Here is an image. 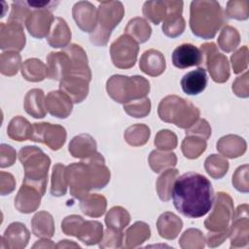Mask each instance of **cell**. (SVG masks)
<instances>
[{
  "label": "cell",
  "instance_id": "obj_22",
  "mask_svg": "<svg viewBox=\"0 0 249 249\" xmlns=\"http://www.w3.org/2000/svg\"><path fill=\"white\" fill-rule=\"evenodd\" d=\"M47 68L48 78L60 82L69 75L71 60L63 50L61 52H51L47 56Z\"/></svg>",
  "mask_w": 249,
  "mask_h": 249
},
{
  "label": "cell",
  "instance_id": "obj_4",
  "mask_svg": "<svg viewBox=\"0 0 249 249\" xmlns=\"http://www.w3.org/2000/svg\"><path fill=\"white\" fill-rule=\"evenodd\" d=\"M158 115L162 122L174 124L177 127L187 129L198 120L200 112L189 100L172 94L160 100L158 106Z\"/></svg>",
  "mask_w": 249,
  "mask_h": 249
},
{
  "label": "cell",
  "instance_id": "obj_15",
  "mask_svg": "<svg viewBox=\"0 0 249 249\" xmlns=\"http://www.w3.org/2000/svg\"><path fill=\"white\" fill-rule=\"evenodd\" d=\"M54 18L50 10H33L25 21V26L29 34L37 39L48 37Z\"/></svg>",
  "mask_w": 249,
  "mask_h": 249
},
{
  "label": "cell",
  "instance_id": "obj_29",
  "mask_svg": "<svg viewBox=\"0 0 249 249\" xmlns=\"http://www.w3.org/2000/svg\"><path fill=\"white\" fill-rule=\"evenodd\" d=\"M183 228V221L172 212H164L160 215L157 221V229L160 237L173 240Z\"/></svg>",
  "mask_w": 249,
  "mask_h": 249
},
{
  "label": "cell",
  "instance_id": "obj_39",
  "mask_svg": "<svg viewBox=\"0 0 249 249\" xmlns=\"http://www.w3.org/2000/svg\"><path fill=\"white\" fill-rule=\"evenodd\" d=\"M32 133V124L23 117L16 116L14 117L7 127L8 136L15 141H25L30 139Z\"/></svg>",
  "mask_w": 249,
  "mask_h": 249
},
{
  "label": "cell",
  "instance_id": "obj_50",
  "mask_svg": "<svg viewBox=\"0 0 249 249\" xmlns=\"http://www.w3.org/2000/svg\"><path fill=\"white\" fill-rule=\"evenodd\" d=\"M151 106V100L148 97H143L124 104V110L127 115L139 119L150 114Z\"/></svg>",
  "mask_w": 249,
  "mask_h": 249
},
{
  "label": "cell",
  "instance_id": "obj_47",
  "mask_svg": "<svg viewBox=\"0 0 249 249\" xmlns=\"http://www.w3.org/2000/svg\"><path fill=\"white\" fill-rule=\"evenodd\" d=\"M21 56L18 52L7 51L0 55V72L5 76H15L21 69Z\"/></svg>",
  "mask_w": 249,
  "mask_h": 249
},
{
  "label": "cell",
  "instance_id": "obj_16",
  "mask_svg": "<svg viewBox=\"0 0 249 249\" xmlns=\"http://www.w3.org/2000/svg\"><path fill=\"white\" fill-rule=\"evenodd\" d=\"M30 238V232L24 224L14 222L8 226L1 236V249H23Z\"/></svg>",
  "mask_w": 249,
  "mask_h": 249
},
{
  "label": "cell",
  "instance_id": "obj_18",
  "mask_svg": "<svg viewBox=\"0 0 249 249\" xmlns=\"http://www.w3.org/2000/svg\"><path fill=\"white\" fill-rule=\"evenodd\" d=\"M90 80L75 75H68L59 82V89L67 94L73 103L83 102L89 90Z\"/></svg>",
  "mask_w": 249,
  "mask_h": 249
},
{
  "label": "cell",
  "instance_id": "obj_53",
  "mask_svg": "<svg viewBox=\"0 0 249 249\" xmlns=\"http://www.w3.org/2000/svg\"><path fill=\"white\" fill-rule=\"evenodd\" d=\"M31 12L32 9L27 5L26 1H15L12 3V11L7 21H15L23 24Z\"/></svg>",
  "mask_w": 249,
  "mask_h": 249
},
{
  "label": "cell",
  "instance_id": "obj_30",
  "mask_svg": "<svg viewBox=\"0 0 249 249\" xmlns=\"http://www.w3.org/2000/svg\"><path fill=\"white\" fill-rule=\"evenodd\" d=\"M207 75L205 69L198 67L190 71L181 79V87L183 91L188 95H197L202 92L207 86Z\"/></svg>",
  "mask_w": 249,
  "mask_h": 249
},
{
  "label": "cell",
  "instance_id": "obj_57",
  "mask_svg": "<svg viewBox=\"0 0 249 249\" xmlns=\"http://www.w3.org/2000/svg\"><path fill=\"white\" fill-rule=\"evenodd\" d=\"M185 133L186 135H195L207 140L211 135V126L205 119H198L192 126L186 129Z\"/></svg>",
  "mask_w": 249,
  "mask_h": 249
},
{
  "label": "cell",
  "instance_id": "obj_37",
  "mask_svg": "<svg viewBox=\"0 0 249 249\" xmlns=\"http://www.w3.org/2000/svg\"><path fill=\"white\" fill-rule=\"evenodd\" d=\"M21 75L29 82L37 83L45 80L48 77L47 65L38 58H28L21 65Z\"/></svg>",
  "mask_w": 249,
  "mask_h": 249
},
{
  "label": "cell",
  "instance_id": "obj_41",
  "mask_svg": "<svg viewBox=\"0 0 249 249\" xmlns=\"http://www.w3.org/2000/svg\"><path fill=\"white\" fill-rule=\"evenodd\" d=\"M151 135L150 127L144 124H135L128 126L124 133V140L132 147L145 145Z\"/></svg>",
  "mask_w": 249,
  "mask_h": 249
},
{
  "label": "cell",
  "instance_id": "obj_44",
  "mask_svg": "<svg viewBox=\"0 0 249 249\" xmlns=\"http://www.w3.org/2000/svg\"><path fill=\"white\" fill-rule=\"evenodd\" d=\"M206 140L195 135H186L181 144L182 153L189 160L197 159L206 150Z\"/></svg>",
  "mask_w": 249,
  "mask_h": 249
},
{
  "label": "cell",
  "instance_id": "obj_26",
  "mask_svg": "<svg viewBox=\"0 0 249 249\" xmlns=\"http://www.w3.org/2000/svg\"><path fill=\"white\" fill-rule=\"evenodd\" d=\"M217 151L225 158L235 159L242 156L247 149V143L241 136L228 134L221 137L216 144Z\"/></svg>",
  "mask_w": 249,
  "mask_h": 249
},
{
  "label": "cell",
  "instance_id": "obj_3",
  "mask_svg": "<svg viewBox=\"0 0 249 249\" xmlns=\"http://www.w3.org/2000/svg\"><path fill=\"white\" fill-rule=\"evenodd\" d=\"M18 160L24 169L22 183L38 189L44 196L48 183V171L51 159L36 146L22 147L18 152Z\"/></svg>",
  "mask_w": 249,
  "mask_h": 249
},
{
  "label": "cell",
  "instance_id": "obj_60",
  "mask_svg": "<svg viewBox=\"0 0 249 249\" xmlns=\"http://www.w3.org/2000/svg\"><path fill=\"white\" fill-rule=\"evenodd\" d=\"M17 158L16 150L7 144H1L0 146V166L1 168L12 166Z\"/></svg>",
  "mask_w": 249,
  "mask_h": 249
},
{
  "label": "cell",
  "instance_id": "obj_6",
  "mask_svg": "<svg viewBox=\"0 0 249 249\" xmlns=\"http://www.w3.org/2000/svg\"><path fill=\"white\" fill-rule=\"evenodd\" d=\"M124 16V8L120 1H102L97 8V25L89 33V40L95 46H106L112 31Z\"/></svg>",
  "mask_w": 249,
  "mask_h": 249
},
{
  "label": "cell",
  "instance_id": "obj_32",
  "mask_svg": "<svg viewBox=\"0 0 249 249\" xmlns=\"http://www.w3.org/2000/svg\"><path fill=\"white\" fill-rule=\"evenodd\" d=\"M45 94L41 89H32L24 96L23 107L25 112L35 119H43L47 114Z\"/></svg>",
  "mask_w": 249,
  "mask_h": 249
},
{
  "label": "cell",
  "instance_id": "obj_5",
  "mask_svg": "<svg viewBox=\"0 0 249 249\" xmlns=\"http://www.w3.org/2000/svg\"><path fill=\"white\" fill-rule=\"evenodd\" d=\"M106 90L114 101L125 104L131 100L146 97L150 92V83L142 76L117 74L107 80Z\"/></svg>",
  "mask_w": 249,
  "mask_h": 249
},
{
  "label": "cell",
  "instance_id": "obj_19",
  "mask_svg": "<svg viewBox=\"0 0 249 249\" xmlns=\"http://www.w3.org/2000/svg\"><path fill=\"white\" fill-rule=\"evenodd\" d=\"M42 196L43 195L38 189L22 183L15 197V207L20 213H32L39 208Z\"/></svg>",
  "mask_w": 249,
  "mask_h": 249
},
{
  "label": "cell",
  "instance_id": "obj_31",
  "mask_svg": "<svg viewBox=\"0 0 249 249\" xmlns=\"http://www.w3.org/2000/svg\"><path fill=\"white\" fill-rule=\"evenodd\" d=\"M151 236L149 225L143 221H137L124 232V248H136L142 245Z\"/></svg>",
  "mask_w": 249,
  "mask_h": 249
},
{
  "label": "cell",
  "instance_id": "obj_2",
  "mask_svg": "<svg viewBox=\"0 0 249 249\" xmlns=\"http://www.w3.org/2000/svg\"><path fill=\"white\" fill-rule=\"evenodd\" d=\"M226 22V15L217 1L199 0L191 3L190 27L196 37L212 39Z\"/></svg>",
  "mask_w": 249,
  "mask_h": 249
},
{
  "label": "cell",
  "instance_id": "obj_63",
  "mask_svg": "<svg viewBox=\"0 0 249 249\" xmlns=\"http://www.w3.org/2000/svg\"><path fill=\"white\" fill-rule=\"evenodd\" d=\"M55 245L49 240V238H44L41 240H38L33 246L32 248H54Z\"/></svg>",
  "mask_w": 249,
  "mask_h": 249
},
{
  "label": "cell",
  "instance_id": "obj_11",
  "mask_svg": "<svg viewBox=\"0 0 249 249\" xmlns=\"http://www.w3.org/2000/svg\"><path fill=\"white\" fill-rule=\"evenodd\" d=\"M66 137V130L60 124H53L50 123L32 124L30 140L43 143L53 151L59 150L64 145Z\"/></svg>",
  "mask_w": 249,
  "mask_h": 249
},
{
  "label": "cell",
  "instance_id": "obj_8",
  "mask_svg": "<svg viewBox=\"0 0 249 249\" xmlns=\"http://www.w3.org/2000/svg\"><path fill=\"white\" fill-rule=\"evenodd\" d=\"M201 60L199 66L208 70L211 79L219 84L225 83L229 80L230 63L227 56L218 52V48L215 43H204L199 48Z\"/></svg>",
  "mask_w": 249,
  "mask_h": 249
},
{
  "label": "cell",
  "instance_id": "obj_34",
  "mask_svg": "<svg viewBox=\"0 0 249 249\" xmlns=\"http://www.w3.org/2000/svg\"><path fill=\"white\" fill-rule=\"evenodd\" d=\"M32 232L37 237L51 238L54 233V221L51 213L47 211L37 212L31 220Z\"/></svg>",
  "mask_w": 249,
  "mask_h": 249
},
{
  "label": "cell",
  "instance_id": "obj_62",
  "mask_svg": "<svg viewBox=\"0 0 249 249\" xmlns=\"http://www.w3.org/2000/svg\"><path fill=\"white\" fill-rule=\"evenodd\" d=\"M229 237V232H210L208 231L206 234L205 241L207 245L211 248L217 247L221 245L227 238Z\"/></svg>",
  "mask_w": 249,
  "mask_h": 249
},
{
  "label": "cell",
  "instance_id": "obj_27",
  "mask_svg": "<svg viewBox=\"0 0 249 249\" xmlns=\"http://www.w3.org/2000/svg\"><path fill=\"white\" fill-rule=\"evenodd\" d=\"M96 148V141L90 134L81 133L72 138L68 151L73 158L84 160L95 154L97 152Z\"/></svg>",
  "mask_w": 249,
  "mask_h": 249
},
{
  "label": "cell",
  "instance_id": "obj_56",
  "mask_svg": "<svg viewBox=\"0 0 249 249\" xmlns=\"http://www.w3.org/2000/svg\"><path fill=\"white\" fill-rule=\"evenodd\" d=\"M231 62L233 73L239 74L246 71L248 66V47L242 46L231 56Z\"/></svg>",
  "mask_w": 249,
  "mask_h": 249
},
{
  "label": "cell",
  "instance_id": "obj_17",
  "mask_svg": "<svg viewBox=\"0 0 249 249\" xmlns=\"http://www.w3.org/2000/svg\"><path fill=\"white\" fill-rule=\"evenodd\" d=\"M73 18L84 32L91 33L97 25V9L89 1H79L72 8Z\"/></svg>",
  "mask_w": 249,
  "mask_h": 249
},
{
  "label": "cell",
  "instance_id": "obj_1",
  "mask_svg": "<svg viewBox=\"0 0 249 249\" xmlns=\"http://www.w3.org/2000/svg\"><path fill=\"white\" fill-rule=\"evenodd\" d=\"M171 197L176 210L187 218L196 219L206 215L214 202L211 182L196 172H186L174 182Z\"/></svg>",
  "mask_w": 249,
  "mask_h": 249
},
{
  "label": "cell",
  "instance_id": "obj_59",
  "mask_svg": "<svg viewBox=\"0 0 249 249\" xmlns=\"http://www.w3.org/2000/svg\"><path fill=\"white\" fill-rule=\"evenodd\" d=\"M249 73L245 71L244 74L238 76L234 82L232 83L231 89L233 93L241 98H247L249 96V81H248Z\"/></svg>",
  "mask_w": 249,
  "mask_h": 249
},
{
  "label": "cell",
  "instance_id": "obj_9",
  "mask_svg": "<svg viewBox=\"0 0 249 249\" xmlns=\"http://www.w3.org/2000/svg\"><path fill=\"white\" fill-rule=\"evenodd\" d=\"M139 53V45L130 36L121 35L110 47L113 64L120 69H129L134 66Z\"/></svg>",
  "mask_w": 249,
  "mask_h": 249
},
{
  "label": "cell",
  "instance_id": "obj_48",
  "mask_svg": "<svg viewBox=\"0 0 249 249\" xmlns=\"http://www.w3.org/2000/svg\"><path fill=\"white\" fill-rule=\"evenodd\" d=\"M142 12L146 18L158 25L166 16V3L165 1H147L143 5Z\"/></svg>",
  "mask_w": 249,
  "mask_h": 249
},
{
  "label": "cell",
  "instance_id": "obj_43",
  "mask_svg": "<svg viewBox=\"0 0 249 249\" xmlns=\"http://www.w3.org/2000/svg\"><path fill=\"white\" fill-rule=\"evenodd\" d=\"M67 178H66V166L58 162L53 167L52 183L50 193L53 196H62L67 192Z\"/></svg>",
  "mask_w": 249,
  "mask_h": 249
},
{
  "label": "cell",
  "instance_id": "obj_14",
  "mask_svg": "<svg viewBox=\"0 0 249 249\" xmlns=\"http://www.w3.org/2000/svg\"><path fill=\"white\" fill-rule=\"evenodd\" d=\"M167 12L162 20V32L169 38H176L185 30V19L182 17V1H165Z\"/></svg>",
  "mask_w": 249,
  "mask_h": 249
},
{
  "label": "cell",
  "instance_id": "obj_24",
  "mask_svg": "<svg viewBox=\"0 0 249 249\" xmlns=\"http://www.w3.org/2000/svg\"><path fill=\"white\" fill-rule=\"evenodd\" d=\"M200 60V51L193 44H182L172 53V63L179 69H186L191 66H199Z\"/></svg>",
  "mask_w": 249,
  "mask_h": 249
},
{
  "label": "cell",
  "instance_id": "obj_54",
  "mask_svg": "<svg viewBox=\"0 0 249 249\" xmlns=\"http://www.w3.org/2000/svg\"><path fill=\"white\" fill-rule=\"evenodd\" d=\"M249 165L243 164L236 168L232 175V186L240 193L247 194L249 192V179H248Z\"/></svg>",
  "mask_w": 249,
  "mask_h": 249
},
{
  "label": "cell",
  "instance_id": "obj_51",
  "mask_svg": "<svg viewBox=\"0 0 249 249\" xmlns=\"http://www.w3.org/2000/svg\"><path fill=\"white\" fill-rule=\"evenodd\" d=\"M224 13L230 18L245 20L249 18V2L247 0L229 1Z\"/></svg>",
  "mask_w": 249,
  "mask_h": 249
},
{
  "label": "cell",
  "instance_id": "obj_10",
  "mask_svg": "<svg viewBox=\"0 0 249 249\" xmlns=\"http://www.w3.org/2000/svg\"><path fill=\"white\" fill-rule=\"evenodd\" d=\"M66 178L70 195L77 199H82L92 189L89 169L83 160L66 166Z\"/></svg>",
  "mask_w": 249,
  "mask_h": 249
},
{
  "label": "cell",
  "instance_id": "obj_12",
  "mask_svg": "<svg viewBox=\"0 0 249 249\" xmlns=\"http://www.w3.org/2000/svg\"><path fill=\"white\" fill-rule=\"evenodd\" d=\"M249 206L244 203L238 205L233 211L231 223L230 226L229 237L231 239V248H244L249 243Z\"/></svg>",
  "mask_w": 249,
  "mask_h": 249
},
{
  "label": "cell",
  "instance_id": "obj_45",
  "mask_svg": "<svg viewBox=\"0 0 249 249\" xmlns=\"http://www.w3.org/2000/svg\"><path fill=\"white\" fill-rule=\"evenodd\" d=\"M204 168L207 174L213 179H221L229 170V161L223 156L212 154L206 158Z\"/></svg>",
  "mask_w": 249,
  "mask_h": 249
},
{
  "label": "cell",
  "instance_id": "obj_36",
  "mask_svg": "<svg viewBox=\"0 0 249 249\" xmlns=\"http://www.w3.org/2000/svg\"><path fill=\"white\" fill-rule=\"evenodd\" d=\"M124 34L130 36L138 44H142L150 39L152 28L145 18L136 17L127 22Z\"/></svg>",
  "mask_w": 249,
  "mask_h": 249
},
{
  "label": "cell",
  "instance_id": "obj_33",
  "mask_svg": "<svg viewBox=\"0 0 249 249\" xmlns=\"http://www.w3.org/2000/svg\"><path fill=\"white\" fill-rule=\"evenodd\" d=\"M80 200L81 211L89 217L98 218L106 211L107 199L102 195L88 194Z\"/></svg>",
  "mask_w": 249,
  "mask_h": 249
},
{
  "label": "cell",
  "instance_id": "obj_35",
  "mask_svg": "<svg viewBox=\"0 0 249 249\" xmlns=\"http://www.w3.org/2000/svg\"><path fill=\"white\" fill-rule=\"evenodd\" d=\"M103 226L98 221H84L80 226L76 237L86 245L99 243L103 237Z\"/></svg>",
  "mask_w": 249,
  "mask_h": 249
},
{
  "label": "cell",
  "instance_id": "obj_7",
  "mask_svg": "<svg viewBox=\"0 0 249 249\" xmlns=\"http://www.w3.org/2000/svg\"><path fill=\"white\" fill-rule=\"evenodd\" d=\"M213 208L204 221V226L210 232H229L233 215V201L225 192H218L214 197Z\"/></svg>",
  "mask_w": 249,
  "mask_h": 249
},
{
  "label": "cell",
  "instance_id": "obj_38",
  "mask_svg": "<svg viewBox=\"0 0 249 249\" xmlns=\"http://www.w3.org/2000/svg\"><path fill=\"white\" fill-rule=\"evenodd\" d=\"M149 165L156 173L161 172L163 169L172 168L177 163V157L171 151L153 150L148 158Z\"/></svg>",
  "mask_w": 249,
  "mask_h": 249
},
{
  "label": "cell",
  "instance_id": "obj_46",
  "mask_svg": "<svg viewBox=\"0 0 249 249\" xmlns=\"http://www.w3.org/2000/svg\"><path fill=\"white\" fill-rule=\"evenodd\" d=\"M218 46L225 53L233 52L240 43V35L237 29L231 25H225L218 37Z\"/></svg>",
  "mask_w": 249,
  "mask_h": 249
},
{
  "label": "cell",
  "instance_id": "obj_40",
  "mask_svg": "<svg viewBox=\"0 0 249 249\" xmlns=\"http://www.w3.org/2000/svg\"><path fill=\"white\" fill-rule=\"evenodd\" d=\"M178 176V169L168 168L158 178L156 182V189L157 194L161 201H168L171 198L173 185Z\"/></svg>",
  "mask_w": 249,
  "mask_h": 249
},
{
  "label": "cell",
  "instance_id": "obj_42",
  "mask_svg": "<svg viewBox=\"0 0 249 249\" xmlns=\"http://www.w3.org/2000/svg\"><path fill=\"white\" fill-rule=\"evenodd\" d=\"M130 222V215L127 210L122 206H113L105 216V224L107 228L121 231L128 226Z\"/></svg>",
  "mask_w": 249,
  "mask_h": 249
},
{
  "label": "cell",
  "instance_id": "obj_52",
  "mask_svg": "<svg viewBox=\"0 0 249 249\" xmlns=\"http://www.w3.org/2000/svg\"><path fill=\"white\" fill-rule=\"evenodd\" d=\"M154 144L159 150L171 151L175 149L178 144L177 136L169 129H161L156 134Z\"/></svg>",
  "mask_w": 249,
  "mask_h": 249
},
{
  "label": "cell",
  "instance_id": "obj_49",
  "mask_svg": "<svg viewBox=\"0 0 249 249\" xmlns=\"http://www.w3.org/2000/svg\"><path fill=\"white\" fill-rule=\"evenodd\" d=\"M205 238L198 229H188L179 239V245L183 249H201L204 247Z\"/></svg>",
  "mask_w": 249,
  "mask_h": 249
},
{
  "label": "cell",
  "instance_id": "obj_20",
  "mask_svg": "<svg viewBox=\"0 0 249 249\" xmlns=\"http://www.w3.org/2000/svg\"><path fill=\"white\" fill-rule=\"evenodd\" d=\"M82 160L87 163L89 169L92 182V189L100 190L104 188L110 181L111 173L105 163L103 156L100 153L96 152L92 156Z\"/></svg>",
  "mask_w": 249,
  "mask_h": 249
},
{
  "label": "cell",
  "instance_id": "obj_25",
  "mask_svg": "<svg viewBox=\"0 0 249 249\" xmlns=\"http://www.w3.org/2000/svg\"><path fill=\"white\" fill-rule=\"evenodd\" d=\"M165 67L166 63L164 55L155 49L145 51L139 60L140 70L151 77L161 75L164 72Z\"/></svg>",
  "mask_w": 249,
  "mask_h": 249
},
{
  "label": "cell",
  "instance_id": "obj_58",
  "mask_svg": "<svg viewBox=\"0 0 249 249\" xmlns=\"http://www.w3.org/2000/svg\"><path fill=\"white\" fill-rule=\"evenodd\" d=\"M84 221V218L79 215H69L62 220L61 230L64 234L76 237L79 228Z\"/></svg>",
  "mask_w": 249,
  "mask_h": 249
},
{
  "label": "cell",
  "instance_id": "obj_21",
  "mask_svg": "<svg viewBox=\"0 0 249 249\" xmlns=\"http://www.w3.org/2000/svg\"><path fill=\"white\" fill-rule=\"evenodd\" d=\"M45 104L47 111L58 119H66L73 110V101L60 89L50 91L45 98Z\"/></svg>",
  "mask_w": 249,
  "mask_h": 249
},
{
  "label": "cell",
  "instance_id": "obj_13",
  "mask_svg": "<svg viewBox=\"0 0 249 249\" xmlns=\"http://www.w3.org/2000/svg\"><path fill=\"white\" fill-rule=\"evenodd\" d=\"M26 38L22 24L15 21L0 23V48L1 50L20 52L25 46Z\"/></svg>",
  "mask_w": 249,
  "mask_h": 249
},
{
  "label": "cell",
  "instance_id": "obj_55",
  "mask_svg": "<svg viewBox=\"0 0 249 249\" xmlns=\"http://www.w3.org/2000/svg\"><path fill=\"white\" fill-rule=\"evenodd\" d=\"M124 233L121 231H116L107 228L103 233L102 239L99 241L100 248H120L123 247Z\"/></svg>",
  "mask_w": 249,
  "mask_h": 249
},
{
  "label": "cell",
  "instance_id": "obj_23",
  "mask_svg": "<svg viewBox=\"0 0 249 249\" xmlns=\"http://www.w3.org/2000/svg\"><path fill=\"white\" fill-rule=\"evenodd\" d=\"M63 51L71 60V70L69 75L81 76L91 80V71L89 67L87 53L84 49L77 44H69Z\"/></svg>",
  "mask_w": 249,
  "mask_h": 249
},
{
  "label": "cell",
  "instance_id": "obj_61",
  "mask_svg": "<svg viewBox=\"0 0 249 249\" xmlns=\"http://www.w3.org/2000/svg\"><path fill=\"white\" fill-rule=\"evenodd\" d=\"M16 181L14 176L9 172H0V193L1 196H6L15 190Z\"/></svg>",
  "mask_w": 249,
  "mask_h": 249
},
{
  "label": "cell",
  "instance_id": "obj_28",
  "mask_svg": "<svg viewBox=\"0 0 249 249\" xmlns=\"http://www.w3.org/2000/svg\"><path fill=\"white\" fill-rule=\"evenodd\" d=\"M71 30L64 18H54L51 31L47 37L48 44L54 49L66 48L71 41Z\"/></svg>",
  "mask_w": 249,
  "mask_h": 249
},
{
  "label": "cell",
  "instance_id": "obj_64",
  "mask_svg": "<svg viewBox=\"0 0 249 249\" xmlns=\"http://www.w3.org/2000/svg\"><path fill=\"white\" fill-rule=\"evenodd\" d=\"M56 248H69V247H74V248H80V245H78L77 243L71 241V240H67V239H63L60 240L56 245Z\"/></svg>",
  "mask_w": 249,
  "mask_h": 249
}]
</instances>
